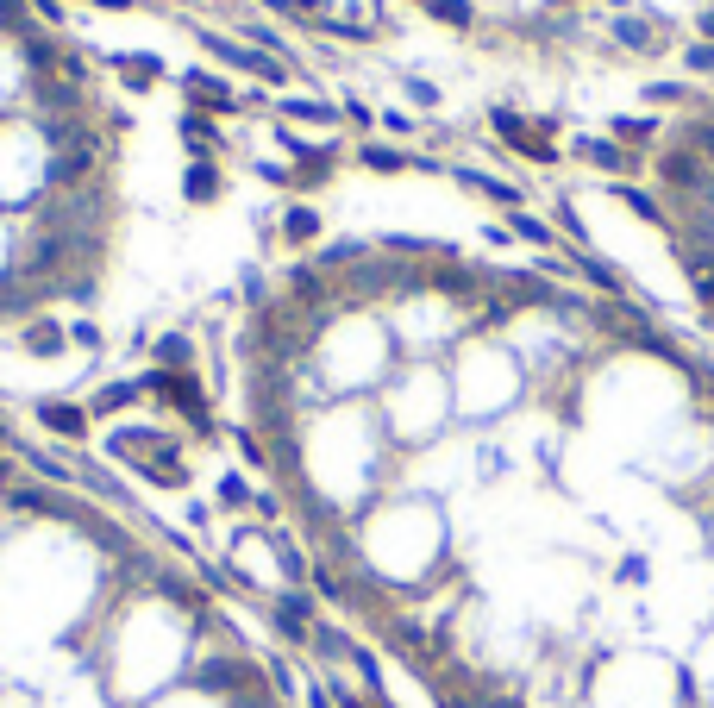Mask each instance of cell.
I'll list each match as a JSON object with an SVG mask.
<instances>
[{
    "mask_svg": "<svg viewBox=\"0 0 714 708\" xmlns=\"http://www.w3.org/2000/svg\"><path fill=\"white\" fill-rule=\"evenodd\" d=\"M689 69H714V44H696V51H689Z\"/></svg>",
    "mask_w": 714,
    "mask_h": 708,
    "instance_id": "d6986e66",
    "label": "cell"
},
{
    "mask_svg": "<svg viewBox=\"0 0 714 708\" xmlns=\"http://www.w3.org/2000/svg\"><path fill=\"white\" fill-rule=\"evenodd\" d=\"M614 138H652V120H614Z\"/></svg>",
    "mask_w": 714,
    "mask_h": 708,
    "instance_id": "e0dca14e",
    "label": "cell"
},
{
    "mask_svg": "<svg viewBox=\"0 0 714 708\" xmlns=\"http://www.w3.org/2000/svg\"><path fill=\"white\" fill-rule=\"evenodd\" d=\"M220 502H226V508H245V502H251V489L238 483V477H226V483H220Z\"/></svg>",
    "mask_w": 714,
    "mask_h": 708,
    "instance_id": "2e32d148",
    "label": "cell"
},
{
    "mask_svg": "<svg viewBox=\"0 0 714 708\" xmlns=\"http://www.w3.org/2000/svg\"><path fill=\"white\" fill-rule=\"evenodd\" d=\"M63 339H69V333H63V326H51V320H32V326H26V351H63Z\"/></svg>",
    "mask_w": 714,
    "mask_h": 708,
    "instance_id": "30bf717a",
    "label": "cell"
},
{
    "mask_svg": "<svg viewBox=\"0 0 714 708\" xmlns=\"http://www.w3.org/2000/svg\"><path fill=\"white\" fill-rule=\"evenodd\" d=\"M0 445H7V420H0Z\"/></svg>",
    "mask_w": 714,
    "mask_h": 708,
    "instance_id": "44dd1931",
    "label": "cell"
},
{
    "mask_svg": "<svg viewBox=\"0 0 714 708\" xmlns=\"http://www.w3.org/2000/svg\"><path fill=\"white\" fill-rule=\"evenodd\" d=\"M357 157H364L370 170H383V176H389V170H408V157H401V151H389V145H364Z\"/></svg>",
    "mask_w": 714,
    "mask_h": 708,
    "instance_id": "4fadbf2b",
    "label": "cell"
},
{
    "mask_svg": "<svg viewBox=\"0 0 714 708\" xmlns=\"http://www.w3.org/2000/svg\"><path fill=\"white\" fill-rule=\"evenodd\" d=\"M113 69L126 76V88H157L163 57H151V51H119V57H113Z\"/></svg>",
    "mask_w": 714,
    "mask_h": 708,
    "instance_id": "7a4b0ae2",
    "label": "cell"
},
{
    "mask_svg": "<svg viewBox=\"0 0 714 708\" xmlns=\"http://www.w3.org/2000/svg\"><path fill=\"white\" fill-rule=\"evenodd\" d=\"M614 195H621V201L633 207V214H639V220H652V226H664V214H658V201L646 195V188H633V182H614Z\"/></svg>",
    "mask_w": 714,
    "mask_h": 708,
    "instance_id": "ba28073f",
    "label": "cell"
},
{
    "mask_svg": "<svg viewBox=\"0 0 714 708\" xmlns=\"http://www.w3.org/2000/svg\"><path fill=\"white\" fill-rule=\"evenodd\" d=\"M182 195H188V201H213V195H220V170H213V157H195V163H188Z\"/></svg>",
    "mask_w": 714,
    "mask_h": 708,
    "instance_id": "277c9868",
    "label": "cell"
},
{
    "mask_svg": "<svg viewBox=\"0 0 714 708\" xmlns=\"http://www.w3.org/2000/svg\"><path fill=\"white\" fill-rule=\"evenodd\" d=\"M38 420L63 439H82L88 433V408H76V401H38Z\"/></svg>",
    "mask_w": 714,
    "mask_h": 708,
    "instance_id": "6da1fadb",
    "label": "cell"
},
{
    "mask_svg": "<svg viewBox=\"0 0 714 708\" xmlns=\"http://www.w3.org/2000/svg\"><path fill=\"white\" fill-rule=\"evenodd\" d=\"M182 88H188V101H207V107H232V88H220V82H213V76H201V69H188V76H182Z\"/></svg>",
    "mask_w": 714,
    "mask_h": 708,
    "instance_id": "8992f818",
    "label": "cell"
},
{
    "mask_svg": "<svg viewBox=\"0 0 714 708\" xmlns=\"http://www.w3.org/2000/svg\"><path fill=\"white\" fill-rule=\"evenodd\" d=\"M702 32H708V44H714V13H708V19H702Z\"/></svg>",
    "mask_w": 714,
    "mask_h": 708,
    "instance_id": "ffe728a7",
    "label": "cell"
},
{
    "mask_svg": "<svg viewBox=\"0 0 714 708\" xmlns=\"http://www.w3.org/2000/svg\"><path fill=\"white\" fill-rule=\"evenodd\" d=\"M426 13H433V19H445V26H470V0H433V7H426Z\"/></svg>",
    "mask_w": 714,
    "mask_h": 708,
    "instance_id": "5bb4252c",
    "label": "cell"
},
{
    "mask_svg": "<svg viewBox=\"0 0 714 708\" xmlns=\"http://www.w3.org/2000/svg\"><path fill=\"white\" fill-rule=\"evenodd\" d=\"M621 7H627V0H621Z\"/></svg>",
    "mask_w": 714,
    "mask_h": 708,
    "instance_id": "603a6c76",
    "label": "cell"
},
{
    "mask_svg": "<svg viewBox=\"0 0 714 708\" xmlns=\"http://www.w3.org/2000/svg\"><path fill=\"white\" fill-rule=\"evenodd\" d=\"M614 38H621V44H633V51H652V26H639V19H614Z\"/></svg>",
    "mask_w": 714,
    "mask_h": 708,
    "instance_id": "8fae6325",
    "label": "cell"
},
{
    "mask_svg": "<svg viewBox=\"0 0 714 708\" xmlns=\"http://www.w3.org/2000/svg\"><path fill=\"white\" fill-rule=\"evenodd\" d=\"M414 7H433V0H414Z\"/></svg>",
    "mask_w": 714,
    "mask_h": 708,
    "instance_id": "7402d4cb",
    "label": "cell"
},
{
    "mask_svg": "<svg viewBox=\"0 0 714 708\" xmlns=\"http://www.w3.org/2000/svg\"><path fill=\"white\" fill-rule=\"evenodd\" d=\"M495 132H502V138H508L514 151H527V157H539V163L552 157V145H545V138H533V132H527V120H520V113H508V107L495 113Z\"/></svg>",
    "mask_w": 714,
    "mask_h": 708,
    "instance_id": "3957f363",
    "label": "cell"
},
{
    "mask_svg": "<svg viewBox=\"0 0 714 708\" xmlns=\"http://www.w3.org/2000/svg\"><path fill=\"white\" fill-rule=\"evenodd\" d=\"M69 345H82V351H101V326L76 320V326H69Z\"/></svg>",
    "mask_w": 714,
    "mask_h": 708,
    "instance_id": "9a60e30c",
    "label": "cell"
},
{
    "mask_svg": "<svg viewBox=\"0 0 714 708\" xmlns=\"http://www.w3.org/2000/svg\"><path fill=\"white\" fill-rule=\"evenodd\" d=\"M157 364H163V370H188V364H195V345H188L182 333H170V339L157 345Z\"/></svg>",
    "mask_w": 714,
    "mask_h": 708,
    "instance_id": "9c48e42d",
    "label": "cell"
},
{
    "mask_svg": "<svg viewBox=\"0 0 714 708\" xmlns=\"http://www.w3.org/2000/svg\"><path fill=\"white\" fill-rule=\"evenodd\" d=\"M182 145H188V151H201V157L220 151V132L207 126V113H188V120H182Z\"/></svg>",
    "mask_w": 714,
    "mask_h": 708,
    "instance_id": "52a82bcc",
    "label": "cell"
},
{
    "mask_svg": "<svg viewBox=\"0 0 714 708\" xmlns=\"http://www.w3.org/2000/svg\"><path fill=\"white\" fill-rule=\"evenodd\" d=\"M589 163H602V170H627V157L621 151H614V145H602V138H583V145H577Z\"/></svg>",
    "mask_w": 714,
    "mask_h": 708,
    "instance_id": "7c38bea8",
    "label": "cell"
},
{
    "mask_svg": "<svg viewBox=\"0 0 714 708\" xmlns=\"http://www.w3.org/2000/svg\"><path fill=\"white\" fill-rule=\"evenodd\" d=\"M408 94H414L420 107H433V101H439V88H433V82H408Z\"/></svg>",
    "mask_w": 714,
    "mask_h": 708,
    "instance_id": "ac0fdd59",
    "label": "cell"
},
{
    "mask_svg": "<svg viewBox=\"0 0 714 708\" xmlns=\"http://www.w3.org/2000/svg\"><path fill=\"white\" fill-rule=\"evenodd\" d=\"M282 239H289V245H314L320 239V214L307 201H295L289 214H282Z\"/></svg>",
    "mask_w": 714,
    "mask_h": 708,
    "instance_id": "5b68a950",
    "label": "cell"
}]
</instances>
